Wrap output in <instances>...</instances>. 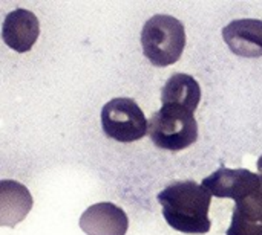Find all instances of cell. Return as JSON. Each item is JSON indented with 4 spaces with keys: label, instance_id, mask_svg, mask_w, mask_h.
<instances>
[{
    "label": "cell",
    "instance_id": "1",
    "mask_svg": "<svg viewBox=\"0 0 262 235\" xmlns=\"http://www.w3.org/2000/svg\"><path fill=\"white\" fill-rule=\"evenodd\" d=\"M167 225L184 234H207L212 228L209 210L212 193L193 180H180L158 196Z\"/></svg>",
    "mask_w": 262,
    "mask_h": 235
},
{
    "label": "cell",
    "instance_id": "2",
    "mask_svg": "<svg viewBox=\"0 0 262 235\" xmlns=\"http://www.w3.org/2000/svg\"><path fill=\"white\" fill-rule=\"evenodd\" d=\"M141 46L144 57L157 67L175 64L186 47L184 24L167 14L150 17L141 31Z\"/></svg>",
    "mask_w": 262,
    "mask_h": 235
},
{
    "label": "cell",
    "instance_id": "3",
    "mask_svg": "<svg viewBox=\"0 0 262 235\" xmlns=\"http://www.w3.org/2000/svg\"><path fill=\"white\" fill-rule=\"evenodd\" d=\"M195 112L181 104H161L149 119V138L152 142L169 151H181L198 139Z\"/></svg>",
    "mask_w": 262,
    "mask_h": 235
},
{
    "label": "cell",
    "instance_id": "4",
    "mask_svg": "<svg viewBox=\"0 0 262 235\" xmlns=\"http://www.w3.org/2000/svg\"><path fill=\"white\" fill-rule=\"evenodd\" d=\"M103 133L117 142H135L149 133V122L130 98H114L101 109Z\"/></svg>",
    "mask_w": 262,
    "mask_h": 235
},
{
    "label": "cell",
    "instance_id": "5",
    "mask_svg": "<svg viewBox=\"0 0 262 235\" xmlns=\"http://www.w3.org/2000/svg\"><path fill=\"white\" fill-rule=\"evenodd\" d=\"M261 174L258 176L244 168H220L203 180V187L207 188L212 196L220 199H232L235 202H239L253 194L261 187Z\"/></svg>",
    "mask_w": 262,
    "mask_h": 235
},
{
    "label": "cell",
    "instance_id": "6",
    "mask_svg": "<svg viewBox=\"0 0 262 235\" xmlns=\"http://www.w3.org/2000/svg\"><path fill=\"white\" fill-rule=\"evenodd\" d=\"M80 228L86 235H126L129 219L123 208L101 202L89 206L80 219Z\"/></svg>",
    "mask_w": 262,
    "mask_h": 235
},
{
    "label": "cell",
    "instance_id": "7",
    "mask_svg": "<svg viewBox=\"0 0 262 235\" xmlns=\"http://www.w3.org/2000/svg\"><path fill=\"white\" fill-rule=\"evenodd\" d=\"M40 35V23L34 12L15 9L6 14L2 26L3 41L15 52H29Z\"/></svg>",
    "mask_w": 262,
    "mask_h": 235
},
{
    "label": "cell",
    "instance_id": "8",
    "mask_svg": "<svg viewBox=\"0 0 262 235\" xmlns=\"http://www.w3.org/2000/svg\"><path fill=\"white\" fill-rule=\"evenodd\" d=\"M223 37L233 54L246 58L262 57V20H233L223 29Z\"/></svg>",
    "mask_w": 262,
    "mask_h": 235
},
{
    "label": "cell",
    "instance_id": "9",
    "mask_svg": "<svg viewBox=\"0 0 262 235\" xmlns=\"http://www.w3.org/2000/svg\"><path fill=\"white\" fill-rule=\"evenodd\" d=\"M32 196L29 190L15 180L0 182V225L14 228L29 214Z\"/></svg>",
    "mask_w": 262,
    "mask_h": 235
},
{
    "label": "cell",
    "instance_id": "10",
    "mask_svg": "<svg viewBox=\"0 0 262 235\" xmlns=\"http://www.w3.org/2000/svg\"><path fill=\"white\" fill-rule=\"evenodd\" d=\"M227 235H262V184L253 194L236 202Z\"/></svg>",
    "mask_w": 262,
    "mask_h": 235
},
{
    "label": "cell",
    "instance_id": "11",
    "mask_svg": "<svg viewBox=\"0 0 262 235\" xmlns=\"http://www.w3.org/2000/svg\"><path fill=\"white\" fill-rule=\"evenodd\" d=\"M201 101V87L198 81L187 73H173L161 90V104H181L193 112Z\"/></svg>",
    "mask_w": 262,
    "mask_h": 235
},
{
    "label": "cell",
    "instance_id": "12",
    "mask_svg": "<svg viewBox=\"0 0 262 235\" xmlns=\"http://www.w3.org/2000/svg\"><path fill=\"white\" fill-rule=\"evenodd\" d=\"M256 167H258V171H261L262 174V156L258 159V164H256Z\"/></svg>",
    "mask_w": 262,
    "mask_h": 235
}]
</instances>
